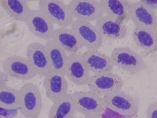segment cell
I'll return each instance as SVG.
<instances>
[{
	"instance_id": "22",
	"label": "cell",
	"mask_w": 157,
	"mask_h": 118,
	"mask_svg": "<svg viewBox=\"0 0 157 118\" xmlns=\"http://www.w3.org/2000/svg\"><path fill=\"white\" fill-rule=\"evenodd\" d=\"M75 112L71 93L68 92L53 103L49 111L48 118H69L74 116Z\"/></svg>"
},
{
	"instance_id": "23",
	"label": "cell",
	"mask_w": 157,
	"mask_h": 118,
	"mask_svg": "<svg viewBox=\"0 0 157 118\" xmlns=\"http://www.w3.org/2000/svg\"><path fill=\"white\" fill-rule=\"evenodd\" d=\"M21 107V96L19 90L5 85L0 88V108L15 110Z\"/></svg>"
},
{
	"instance_id": "3",
	"label": "cell",
	"mask_w": 157,
	"mask_h": 118,
	"mask_svg": "<svg viewBox=\"0 0 157 118\" xmlns=\"http://www.w3.org/2000/svg\"><path fill=\"white\" fill-rule=\"evenodd\" d=\"M20 112L25 118L39 117L43 108L41 93L37 85L28 82L19 90Z\"/></svg>"
},
{
	"instance_id": "5",
	"label": "cell",
	"mask_w": 157,
	"mask_h": 118,
	"mask_svg": "<svg viewBox=\"0 0 157 118\" xmlns=\"http://www.w3.org/2000/svg\"><path fill=\"white\" fill-rule=\"evenodd\" d=\"M123 85L121 77L112 72L94 74L86 84L89 91L102 97L122 89Z\"/></svg>"
},
{
	"instance_id": "4",
	"label": "cell",
	"mask_w": 157,
	"mask_h": 118,
	"mask_svg": "<svg viewBox=\"0 0 157 118\" xmlns=\"http://www.w3.org/2000/svg\"><path fill=\"white\" fill-rule=\"evenodd\" d=\"M103 98L106 108L122 116L133 117L137 114L139 110L137 98L121 89Z\"/></svg>"
},
{
	"instance_id": "29",
	"label": "cell",
	"mask_w": 157,
	"mask_h": 118,
	"mask_svg": "<svg viewBox=\"0 0 157 118\" xmlns=\"http://www.w3.org/2000/svg\"><path fill=\"white\" fill-rule=\"evenodd\" d=\"M39 118L38 117H29V118Z\"/></svg>"
},
{
	"instance_id": "14",
	"label": "cell",
	"mask_w": 157,
	"mask_h": 118,
	"mask_svg": "<svg viewBox=\"0 0 157 118\" xmlns=\"http://www.w3.org/2000/svg\"><path fill=\"white\" fill-rule=\"evenodd\" d=\"M90 72L94 74L111 72L114 65L110 57L98 50H88L80 55Z\"/></svg>"
},
{
	"instance_id": "28",
	"label": "cell",
	"mask_w": 157,
	"mask_h": 118,
	"mask_svg": "<svg viewBox=\"0 0 157 118\" xmlns=\"http://www.w3.org/2000/svg\"><path fill=\"white\" fill-rule=\"evenodd\" d=\"M77 118L76 117H75V116H72V117H71V118Z\"/></svg>"
},
{
	"instance_id": "13",
	"label": "cell",
	"mask_w": 157,
	"mask_h": 118,
	"mask_svg": "<svg viewBox=\"0 0 157 118\" xmlns=\"http://www.w3.org/2000/svg\"><path fill=\"white\" fill-rule=\"evenodd\" d=\"M90 72L80 55H68L65 76L71 82L78 86L86 85L90 77Z\"/></svg>"
},
{
	"instance_id": "27",
	"label": "cell",
	"mask_w": 157,
	"mask_h": 118,
	"mask_svg": "<svg viewBox=\"0 0 157 118\" xmlns=\"http://www.w3.org/2000/svg\"><path fill=\"white\" fill-rule=\"evenodd\" d=\"M85 118H103L101 114H92L85 116Z\"/></svg>"
},
{
	"instance_id": "1",
	"label": "cell",
	"mask_w": 157,
	"mask_h": 118,
	"mask_svg": "<svg viewBox=\"0 0 157 118\" xmlns=\"http://www.w3.org/2000/svg\"><path fill=\"white\" fill-rule=\"evenodd\" d=\"M39 10L53 24L60 27L71 26L74 18L68 5L60 0H40Z\"/></svg>"
},
{
	"instance_id": "16",
	"label": "cell",
	"mask_w": 157,
	"mask_h": 118,
	"mask_svg": "<svg viewBox=\"0 0 157 118\" xmlns=\"http://www.w3.org/2000/svg\"><path fill=\"white\" fill-rule=\"evenodd\" d=\"M95 26L102 37L112 39H120L127 36L128 29L123 23L104 15L96 21Z\"/></svg>"
},
{
	"instance_id": "19",
	"label": "cell",
	"mask_w": 157,
	"mask_h": 118,
	"mask_svg": "<svg viewBox=\"0 0 157 118\" xmlns=\"http://www.w3.org/2000/svg\"><path fill=\"white\" fill-rule=\"evenodd\" d=\"M132 37L140 49L147 51H156L157 32L150 28L137 26L133 29Z\"/></svg>"
},
{
	"instance_id": "9",
	"label": "cell",
	"mask_w": 157,
	"mask_h": 118,
	"mask_svg": "<svg viewBox=\"0 0 157 118\" xmlns=\"http://www.w3.org/2000/svg\"><path fill=\"white\" fill-rule=\"evenodd\" d=\"M81 45L88 50H98L103 42V37L96 26L87 21L76 20L71 26Z\"/></svg>"
},
{
	"instance_id": "6",
	"label": "cell",
	"mask_w": 157,
	"mask_h": 118,
	"mask_svg": "<svg viewBox=\"0 0 157 118\" xmlns=\"http://www.w3.org/2000/svg\"><path fill=\"white\" fill-rule=\"evenodd\" d=\"M71 95L75 111L85 116L101 114L106 108L103 97L90 91H75Z\"/></svg>"
},
{
	"instance_id": "21",
	"label": "cell",
	"mask_w": 157,
	"mask_h": 118,
	"mask_svg": "<svg viewBox=\"0 0 157 118\" xmlns=\"http://www.w3.org/2000/svg\"><path fill=\"white\" fill-rule=\"evenodd\" d=\"M0 4L10 17L17 22H26L31 10L25 0H0Z\"/></svg>"
},
{
	"instance_id": "20",
	"label": "cell",
	"mask_w": 157,
	"mask_h": 118,
	"mask_svg": "<svg viewBox=\"0 0 157 118\" xmlns=\"http://www.w3.org/2000/svg\"><path fill=\"white\" fill-rule=\"evenodd\" d=\"M105 14L107 16L123 23L124 20L129 18L130 2L125 0H101L99 1Z\"/></svg>"
},
{
	"instance_id": "2",
	"label": "cell",
	"mask_w": 157,
	"mask_h": 118,
	"mask_svg": "<svg viewBox=\"0 0 157 118\" xmlns=\"http://www.w3.org/2000/svg\"><path fill=\"white\" fill-rule=\"evenodd\" d=\"M110 57L114 66L132 74L140 73L146 66L142 57L129 48L113 49Z\"/></svg>"
},
{
	"instance_id": "12",
	"label": "cell",
	"mask_w": 157,
	"mask_h": 118,
	"mask_svg": "<svg viewBox=\"0 0 157 118\" xmlns=\"http://www.w3.org/2000/svg\"><path fill=\"white\" fill-rule=\"evenodd\" d=\"M129 15L136 26H144L157 32L156 12L141 1L130 2Z\"/></svg>"
},
{
	"instance_id": "17",
	"label": "cell",
	"mask_w": 157,
	"mask_h": 118,
	"mask_svg": "<svg viewBox=\"0 0 157 118\" xmlns=\"http://www.w3.org/2000/svg\"><path fill=\"white\" fill-rule=\"evenodd\" d=\"M51 40L71 54L76 53L83 47L75 32L68 27L55 29Z\"/></svg>"
},
{
	"instance_id": "8",
	"label": "cell",
	"mask_w": 157,
	"mask_h": 118,
	"mask_svg": "<svg viewBox=\"0 0 157 118\" xmlns=\"http://www.w3.org/2000/svg\"><path fill=\"white\" fill-rule=\"evenodd\" d=\"M67 5L73 17L78 20L96 21L105 14L99 1L72 0Z\"/></svg>"
},
{
	"instance_id": "24",
	"label": "cell",
	"mask_w": 157,
	"mask_h": 118,
	"mask_svg": "<svg viewBox=\"0 0 157 118\" xmlns=\"http://www.w3.org/2000/svg\"><path fill=\"white\" fill-rule=\"evenodd\" d=\"M147 118H157V103L153 101L148 104L146 109Z\"/></svg>"
},
{
	"instance_id": "11",
	"label": "cell",
	"mask_w": 157,
	"mask_h": 118,
	"mask_svg": "<svg viewBox=\"0 0 157 118\" xmlns=\"http://www.w3.org/2000/svg\"><path fill=\"white\" fill-rule=\"evenodd\" d=\"M26 57L37 75L44 77L51 72L50 61L44 45L37 42L30 43L26 48Z\"/></svg>"
},
{
	"instance_id": "25",
	"label": "cell",
	"mask_w": 157,
	"mask_h": 118,
	"mask_svg": "<svg viewBox=\"0 0 157 118\" xmlns=\"http://www.w3.org/2000/svg\"><path fill=\"white\" fill-rule=\"evenodd\" d=\"M8 77L4 72L0 71V88L6 85L8 81Z\"/></svg>"
},
{
	"instance_id": "15",
	"label": "cell",
	"mask_w": 157,
	"mask_h": 118,
	"mask_svg": "<svg viewBox=\"0 0 157 118\" xmlns=\"http://www.w3.org/2000/svg\"><path fill=\"white\" fill-rule=\"evenodd\" d=\"M43 87L46 96L54 102L68 93V81L64 76L51 72L44 77Z\"/></svg>"
},
{
	"instance_id": "7",
	"label": "cell",
	"mask_w": 157,
	"mask_h": 118,
	"mask_svg": "<svg viewBox=\"0 0 157 118\" xmlns=\"http://www.w3.org/2000/svg\"><path fill=\"white\" fill-rule=\"evenodd\" d=\"M1 64L3 71L8 77L26 81L37 75L27 59L21 56H10L3 60Z\"/></svg>"
},
{
	"instance_id": "10",
	"label": "cell",
	"mask_w": 157,
	"mask_h": 118,
	"mask_svg": "<svg viewBox=\"0 0 157 118\" xmlns=\"http://www.w3.org/2000/svg\"><path fill=\"white\" fill-rule=\"evenodd\" d=\"M25 22L36 37L47 41L51 40L55 30L54 24L39 9L31 10Z\"/></svg>"
},
{
	"instance_id": "26",
	"label": "cell",
	"mask_w": 157,
	"mask_h": 118,
	"mask_svg": "<svg viewBox=\"0 0 157 118\" xmlns=\"http://www.w3.org/2000/svg\"><path fill=\"white\" fill-rule=\"evenodd\" d=\"M141 2L156 12L157 1H141Z\"/></svg>"
},
{
	"instance_id": "18",
	"label": "cell",
	"mask_w": 157,
	"mask_h": 118,
	"mask_svg": "<svg viewBox=\"0 0 157 118\" xmlns=\"http://www.w3.org/2000/svg\"><path fill=\"white\" fill-rule=\"evenodd\" d=\"M44 46L51 71L65 76L68 57L67 52L52 40L48 41Z\"/></svg>"
}]
</instances>
